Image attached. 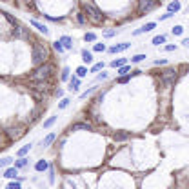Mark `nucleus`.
Listing matches in <instances>:
<instances>
[{
    "instance_id": "28",
    "label": "nucleus",
    "mask_w": 189,
    "mask_h": 189,
    "mask_svg": "<svg viewBox=\"0 0 189 189\" xmlns=\"http://www.w3.org/2000/svg\"><path fill=\"white\" fill-rule=\"evenodd\" d=\"M67 106H69V98H62L60 104H58V109H66Z\"/></svg>"
},
{
    "instance_id": "5",
    "label": "nucleus",
    "mask_w": 189,
    "mask_h": 189,
    "mask_svg": "<svg viewBox=\"0 0 189 189\" xmlns=\"http://www.w3.org/2000/svg\"><path fill=\"white\" fill-rule=\"evenodd\" d=\"M175 78H176V69H166L164 73H162V84L164 86H171L173 82H175Z\"/></svg>"
},
{
    "instance_id": "19",
    "label": "nucleus",
    "mask_w": 189,
    "mask_h": 189,
    "mask_svg": "<svg viewBox=\"0 0 189 189\" xmlns=\"http://www.w3.org/2000/svg\"><path fill=\"white\" fill-rule=\"evenodd\" d=\"M11 164H13V158L6 156V158H2V160H0V169H2V167H7V166H11Z\"/></svg>"
},
{
    "instance_id": "17",
    "label": "nucleus",
    "mask_w": 189,
    "mask_h": 189,
    "mask_svg": "<svg viewBox=\"0 0 189 189\" xmlns=\"http://www.w3.org/2000/svg\"><path fill=\"white\" fill-rule=\"evenodd\" d=\"M29 151H31V144H27V146H24L22 149H18V153H17V155H18L20 158H22V156H26V155H27Z\"/></svg>"
},
{
    "instance_id": "15",
    "label": "nucleus",
    "mask_w": 189,
    "mask_h": 189,
    "mask_svg": "<svg viewBox=\"0 0 189 189\" xmlns=\"http://www.w3.org/2000/svg\"><path fill=\"white\" fill-rule=\"evenodd\" d=\"M82 60H84L86 64H91V62H93V55H91L87 49H84V51H82Z\"/></svg>"
},
{
    "instance_id": "39",
    "label": "nucleus",
    "mask_w": 189,
    "mask_h": 189,
    "mask_svg": "<svg viewBox=\"0 0 189 189\" xmlns=\"http://www.w3.org/2000/svg\"><path fill=\"white\" fill-rule=\"evenodd\" d=\"M95 91V87H91V89H87V91H86V93H82L80 95V96H82V98H86V96H87V95H91Z\"/></svg>"
},
{
    "instance_id": "3",
    "label": "nucleus",
    "mask_w": 189,
    "mask_h": 189,
    "mask_svg": "<svg viewBox=\"0 0 189 189\" xmlns=\"http://www.w3.org/2000/svg\"><path fill=\"white\" fill-rule=\"evenodd\" d=\"M47 58V49L42 44H33V62L35 64H44Z\"/></svg>"
},
{
    "instance_id": "8",
    "label": "nucleus",
    "mask_w": 189,
    "mask_h": 189,
    "mask_svg": "<svg viewBox=\"0 0 189 189\" xmlns=\"http://www.w3.org/2000/svg\"><path fill=\"white\" fill-rule=\"evenodd\" d=\"M58 42L62 44V47H64V49H71V47H73V38L67 37V35H64V37L60 38Z\"/></svg>"
},
{
    "instance_id": "41",
    "label": "nucleus",
    "mask_w": 189,
    "mask_h": 189,
    "mask_svg": "<svg viewBox=\"0 0 189 189\" xmlns=\"http://www.w3.org/2000/svg\"><path fill=\"white\" fill-rule=\"evenodd\" d=\"M176 49V46H166V51H175Z\"/></svg>"
},
{
    "instance_id": "2",
    "label": "nucleus",
    "mask_w": 189,
    "mask_h": 189,
    "mask_svg": "<svg viewBox=\"0 0 189 189\" xmlns=\"http://www.w3.org/2000/svg\"><path fill=\"white\" fill-rule=\"evenodd\" d=\"M53 75V64H49V62H44L42 66H38L37 69L31 73V80L33 82H46V80H49V76Z\"/></svg>"
},
{
    "instance_id": "44",
    "label": "nucleus",
    "mask_w": 189,
    "mask_h": 189,
    "mask_svg": "<svg viewBox=\"0 0 189 189\" xmlns=\"http://www.w3.org/2000/svg\"><path fill=\"white\" fill-rule=\"evenodd\" d=\"M162 64H166V60H156L155 62V66H162Z\"/></svg>"
},
{
    "instance_id": "22",
    "label": "nucleus",
    "mask_w": 189,
    "mask_h": 189,
    "mask_svg": "<svg viewBox=\"0 0 189 189\" xmlns=\"http://www.w3.org/2000/svg\"><path fill=\"white\" fill-rule=\"evenodd\" d=\"M116 142H120V140H126V138H129V133H116L113 136Z\"/></svg>"
},
{
    "instance_id": "12",
    "label": "nucleus",
    "mask_w": 189,
    "mask_h": 189,
    "mask_svg": "<svg viewBox=\"0 0 189 189\" xmlns=\"http://www.w3.org/2000/svg\"><path fill=\"white\" fill-rule=\"evenodd\" d=\"M78 86H80V78H78V76H73V78L69 80V89H71V91H78Z\"/></svg>"
},
{
    "instance_id": "38",
    "label": "nucleus",
    "mask_w": 189,
    "mask_h": 189,
    "mask_svg": "<svg viewBox=\"0 0 189 189\" xmlns=\"http://www.w3.org/2000/svg\"><path fill=\"white\" fill-rule=\"evenodd\" d=\"M171 17H173V13H169V11H167L166 15H162V17H160V20H167V18H171Z\"/></svg>"
},
{
    "instance_id": "10",
    "label": "nucleus",
    "mask_w": 189,
    "mask_h": 189,
    "mask_svg": "<svg viewBox=\"0 0 189 189\" xmlns=\"http://www.w3.org/2000/svg\"><path fill=\"white\" fill-rule=\"evenodd\" d=\"M31 26H33V27H37L38 31H40V33H44V35H47V33H49V29H47V27H46L44 24L37 22V20H31Z\"/></svg>"
},
{
    "instance_id": "33",
    "label": "nucleus",
    "mask_w": 189,
    "mask_h": 189,
    "mask_svg": "<svg viewBox=\"0 0 189 189\" xmlns=\"http://www.w3.org/2000/svg\"><path fill=\"white\" fill-rule=\"evenodd\" d=\"M116 35V29H107V31H104V37L106 38H111Z\"/></svg>"
},
{
    "instance_id": "32",
    "label": "nucleus",
    "mask_w": 189,
    "mask_h": 189,
    "mask_svg": "<svg viewBox=\"0 0 189 189\" xmlns=\"http://www.w3.org/2000/svg\"><path fill=\"white\" fill-rule=\"evenodd\" d=\"M184 33V27L182 26H175L173 27V35H182Z\"/></svg>"
},
{
    "instance_id": "27",
    "label": "nucleus",
    "mask_w": 189,
    "mask_h": 189,
    "mask_svg": "<svg viewBox=\"0 0 189 189\" xmlns=\"http://www.w3.org/2000/svg\"><path fill=\"white\" fill-rule=\"evenodd\" d=\"M15 37H18V38H26L27 37L26 31H24V27H17V29H15Z\"/></svg>"
},
{
    "instance_id": "24",
    "label": "nucleus",
    "mask_w": 189,
    "mask_h": 189,
    "mask_svg": "<svg viewBox=\"0 0 189 189\" xmlns=\"http://www.w3.org/2000/svg\"><path fill=\"white\" fill-rule=\"evenodd\" d=\"M24 166H27V158H24V156H22L20 160H17V162H15V167H17V169L24 167Z\"/></svg>"
},
{
    "instance_id": "11",
    "label": "nucleus",
    "mask_w": 189,
    "mask_h": 189,
    "mask_svg": "<svg viewBox=\"0 0 189 189\" xmlns=\"http://www.w3.org/2000/svg\"><path fill=\"white\" fill-rule=\"evenodd\" d=\"M7 135H9V138H15V140H17L20 135H22V129H20V127H9V129H7Z\"/></svg>"
},
{
    "instance_id": "30",
    "label": "nucleus",
    "mask_w": 189,
    "mask_h": 189,
    "mask_svg": "<svg viewBox=\"0 0 189 189\" xmlns=\"http://www.w3.org/2000/svg\"><path fill=\"white\" fill-rule=\"evenodd\" d=\"M104 69V62H100V64H95L93 69H91V73H96V71H102Z\"/></svg>"
},
{
    "instance_id": "13",
    "label": "nucleus",
    "mask_w": 189,
    "mask_h": 189,
    "mask_svg": "<svg viewBox=\"0 0 189 189\" xmlns=\"http://www.w3.org/2000/svg\"><path fill=\"white\" fill-rule=\"evenodd\" d=\"M17 175H18L17 167H7L6 173H4V176H6V178H17Z\"/></svg>"
},
{
    "instance_id": "21",
    "label": "nucleus",
    "mask_w": 189,
    "mask_h": 189,
    "mask_svg": "<svg viewBox=\"0 0 189 189\" xmlns=\"http://www.w3.org/2000/svg\"><path fill=\"white\" fill-rule=\"evenodd\" d=\"M178 9H180V2H176V0H175V2H171V4H169V13H176Z\"/></svg>"
},
{
    "instance_id": "18",
    "label": "nucleus",
    "mask_w": 189,
    "mask_h": 189,
    "mask_svg": "<svg viewBox=\"0 0 189 189\" xmlns=\"http://www.w3.org/2000/svg\"><path fill=\"white\" fill-rule=\"evenodd\" d=\"M53 140H55V133H51V135H47V136L44 138V142H42V146H44V147H47V146H49V144H51Z\"/></svg>"
},
{
    "instance_id": "36",
    "label": "nucleus",
    "mask_w": 189,
    "mask_h": 189,
    "mask_svg": "<svg viewBox=\"0 0 189 189\" xmlns=\"http://www.w3.org/2000/svg\"><path fill=\"white\" fill-rule=\"evenodd\" d=\"M93 49L95 51H106V46H104V44H95Z\"/></svg>"
},
{
    "instance_id": "37",
    "label": "nucleus",
    "mask_w": 189,
    "mask_h": 189,
    "mask_svg": "<svg viewBox=\"0 0 189 189\" xmlns=\"http://www.w3.org/2000/svg\"><path fill=\"white\" fill-rule=\"evenodd\" d=\"M7 189H20V182H11L7 186Z\"/></svg>"
},
{
    "instance_id": "23",
    "label": "nucleus",
    "mask_w": 189,
    "mask_h": 189,
    "mask_svg": "<svg viewBox=\"0 0 189 189\" xmlns=\"http://www.w3.org/2000/svg\"><path fill=\"white\" fill-rule=\"evenodd\" d=\"M86 75H87V67L80 66V67L76 69V76H78V78H82V76H86Z\"/></svg>"
},
{
    "instance_id": "4",
    "label": "nucleus",
    "mask_w": 189,
    "mask_h": 189,
    "mask_svg": "<svg viewBox=\"0 0 189 189\" xmlns=\"http://www.w3.org/2000/svg\"><path fill=\"white\" fill-rule=\"evenodd\" d=\"M155 6H156L155 0H140V4H138V13H140V15L149 13V11L155 9Z\"/></svg>"
},
{
    "instance_id": "45",
    "label": "nucleus",
    "mask_w": 189,
    "mask_h": 189,
    "mask_svg": "<svg viewBox=\"0 0 189 189\" xmlns=\"http://www.w3.org/2000/svg\"><path fill=\"white\" fill-rule=\"evenodd\" d=\"M182 46H189V38H184V40H182Z\"/></svg>"
},
{
    "instance_id": "25",
    "label": "nucleus",
    "mask_w": 189,
    "mask_h": 189,
    "mask_svg": "<svg viewBox=\"0 0 189 189\" xmlns=\"http://www.w3.org/2000/svg\"><path fill=\"white\" fill-rule=\"evenodd\" d=\"M55 122H57V116H51V118H47V120L44 122V127H46V129H49V127H51Z\"/></svg>"
},
{
    "instance_id": "1",
    "label": "nucleus",
    "mask_w": 189,
    "mask_h": 189,
    "mask_svg": "<svg viewBox=\"0 0 189 189\" xmlns=\"http://www.w3.org/2000/svg\"><path fill=\"white\" fill-rule=\"evenodd\" d=\"M82 7H84V13L87 15V20L91 22V24H95V26H100L102 22H104V15H102V11L96 7V6H93V4H89V2H84L82 4Z\"/></svg>"
},
{
    "instance_id": "40",
    "label": "nucleus",
    "mask_w": 189,
    "mask_h": 189,
    "mask_svg": "<svg viewBox=\"0 0 189 189\" xmlns=\"http://www.w3.org/2000/svg\"><path fill=\"white\" fill-rule=\"evenodd\" d=\"M104 78H107V75H106V73H100V75L96 76V80H104Z\"/></svg>"
},
{
    "instance_id": "43",
    "label": "nucleus",
    "mask_w": 189,
    "mask_h": 189,
    "mask_svg": "<svg viewBox=\"0 0 189 189\" xmlns=\"http://www.w3.org/2000/svg\"><path fill=\"white\" fill-rule=\"evenodd\" d=\"M127 80H129V76H122V78H120V80H118V82H122V84H126V82H127Z\"/></svg>"
},
{
    "instance_id": "6",
    "label": "nucleus",
    "mask_w": 189,
    "mask_h": 189,
    "mask_svg": "<svg viewBox=\"0 0 189 189\" xmlns=\"http://www.w3.org/2000/svg\"><path fill=\"white\" fill-rule=\"evenodd\" d=\"M71 131H93V126L87 122H78V124H73Z\"/></svg>"
},
{
    "instance_id": "14",
    "label": "nucleus",
    "mask_w": 189,
    "mask_h": 189,
    "mask_svg": "<svg viewBox=\"0 0 189 189\" xmlns=\"http://www.w3.org/2000/svg\"><path fill=\"white\" fill-rule=\"evenodd\" d=\"M35 169H37V171H40V173H42V171L49 169V164H47L46 160H38V162H37V166H35Z\"/></svg>"
},
{
    "instance_id": "29",
    "label": "nucleus",
    "mask_w": 189,
    "mask_h": 189,
    "mask_svg": "<svg viewBox=\"0 0 189 189\" xmlns=\"http://www.w3.org/2000/svg\"><path fill=\"white\" fill-rule=\"evenodd\" d=\"M142 60H146V55H135V57H131V62H135V64H138Z\"/></svg>"
},
{
    "instance_id": "9",
    "label": "nucleus",
    "mask_w": 189,
    "mask_h": 189,
    "mask_svg": "<svg viewBox=\"0 0 189 189\" xmlns=\"http://www.w3.org/2000/svg\"><path fill=\"white\" fill-rule=\"evenodd\" d=\"M155 26H156L155 22H147V24H146L144 27L136 29V31H135V35H142V33H147V31H151V29H155Z\"/></svg>"
},
{
    "instance_id": "7",
    "label": "nucleus",
    "mask_w": 189,
    "mask_h": 189,
    "mask_svg": "<svg viewBox=\"0 0 189 189\" xmlns=\"http://www.w3.org/2000/svg\"><path fill=\"white\" fill-rule=\"evenodd\" d=\"M129 46H131V44H127V42H122V44H118V46H113V47L109 49V53H122V51L129 49Z\"/></svg>"
},
{
    "instance_id": "35",
    "label": "nucleus",
    "mask_w": 189,
    "mask_h": 189,
    "mask_svg": "<svg viewBox=\"0 0 189 189\" xmlns=\"http://www.w3.org/2000/svg\"><path fill=\"white\" fill-rule=\"evenodd\" d=\"M67 78H69V69L64 67V69H62V80H67Z\"/></svg>"
},
{
    "instance_id": "16",
    "label": "nucleus",
    "mask_w": 189,
    "mask_h": 189,
    "mask_svg": "<svg viewBox=\"0 0 189 189\" xmlns=\"http://www.w3.org/2000/svg\"><path fill=\"white\" fill-rule=\"evenodd\" d=\"M126 62H127V58H116L111 62V67H122V66H126Z\"/></svg>"
},
{
    "instance_id": "34",
    "label": "nucleus",
    "mask_w": 189,
    "mask_h": 189,
    "mask_svg": "<svg viewBox=\"0 0 189 189\" xmlns=\"http://www.w3.org/2000/svg\"><path fill=\"white\" fill-rule=\"evenodd\" d=\"M53 46H55V49H57L58 53H64V51H66V49H64V47H62V44H60V42H55V44H53Z\"/></svg>"
},
{
    "instance_id": "31",
    "label": "nucleus",
    "mask_w": 189,
    "mask_h": 189,
    "mask_svg": "<svg viewBox=\"0 0 189 189\" xmlns=\"http://www.w3.org/2000/svg\"><path fill=\"white\" fill-rule=\"evenodd\" d=\"M86 42H95V40H96V35H95V33H86Z\"/></svg>"
},
{
    "instance_id": "42",
    "label": "nucleus",
    "mask_w": 189,
    "mask_h": 189,
    "mask_svg": "<svg viewBox=\"0 0 189 189\" xmlns=\"http://www.w3.org/2000/svg\"><path fill=\"white\" fill-rule=\"evenodd\" d=\"M78 22H80V24H84V22H86V18H84V15H82V13L78 15Z\"/></svg>"
},
{
    "instance_id": "26",
    "label": "nucleus",
    "mask_w": 189,
    "mask_h": 189,
    "mask_svg": "<svg viewBox=\"0 0 189 189\" xmlns=\"http://www.w3.org/2000/svg\"><path fill=\"white\" fill-rule=\"evenodd\" d=\"M164 42H166V37H164V35H158V37L153 38V44H155V46H160V44H164Z\"/></svg>"
},
{
    "instance_id": "20",
    "label": "nucleus",
    "mask_w": 189,
    "mask_h": 189,
    "mask_svg": "<svg viewBox=\"0 0 189 189\" xmlns=\"http://www.w3.org/2000/svg\"><path fill=\"white\" fill-rule=\"evenodd\" d=\"M129 71H131V67H129V66H122V67H118V75H120V76H127Z\"/></svg>"
}]
</instances>
